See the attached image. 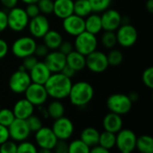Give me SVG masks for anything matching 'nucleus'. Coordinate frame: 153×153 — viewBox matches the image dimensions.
I'll return each instance as SVG.
<instances>
[{"mask_svg":"<svg viewBox=\"0 0 153 153\" xmlns=\"http://www.w3.org/2000/svg\"><path fill=\"white\" fill-rule=\"evenodd\" d=\"M39 152L41 153H50L52 151L48 150V149H39Z\"/></svg>","mask_w":153,"mask_h":153,"instance_id":"nucleus-55","label":"nucleus"},{"mask_svg":"<svg viewBox=\"0 0 153 153\" xmlns=\"http://www.w3.org/2000/svg\"><path fill=\"white\" fill-rule=\"evenodd\" d=\"M109 66L107 55L101 51L94 50L86 56V67L92 73L101 74Z\"/></svg>","mask_w":153,"mask_h":153,"instance_id":"nucleus-10","label":"nucleus"},{"mask_svg":"<svg viewBox=\"0 0 153 153\" xmlns=\"http://www.w3.org/2000/svg\"><path fill=\"white\" fill-rule=\"evenodd\" d=\"M36 45L37 42L34 38L23 36L14 40L11 47V51L14 56L22 59L26 56L34 55Z\"/></svg>","mask_w":153,"mask_h":153,"instance_id":"nucleus-5","label":"nucleus"},{"mask_svg":"<svg viewBox=\"0 0 153 153\" xmlns=\"http://www.w3.org/2000/svg\"><path fill=\"white\" fill-rule=\"evenodd\" d=\"M66 65L72 67L75 72L82 71L86 67V56L74 49L71 53L66 55Z\"/></svg>","mask_w":153,"mask_h":153,"instance_id":"nucleus-23","label":"nucleus"},{"mask_svg":"<svg viewBox=\"0 0 153 153\" xmlns=\"http://www.w3.org/2000/svg\"><path fill=\"white\" fill-rule=\"evenodd\" d=\"M97 47L98 39L96 38V35L84 30L83 32L75 36L74 48L83 56H88L90 53L96 50Z\"/></svg>","mask_w":153,"mask_h":153,"instance_id":"nucleus-6","label":"nucleus"},{"mask_svg":"<svg viewBox=\"0 0 153 153\" xmlns=\"http://www.w3.org/2000/svg\"><path fill=\"white\" fill-rule=\"evenodd\" d=\"M26 120V123H27V125H28V127H29V129H30V133L31 132H33V133H35V132H37L39 129H40L43 126H42V122H41V120L37 117V116H35V115H31V116H30L27 119H25Z\"/></svg>","mask_w":153,"mask_h":153,"instance_id":"nucleus-36","label":"nucleus"},{"mask_svg":"<svg viewBox=\"0 0 153 153\" xmlns=\"http://www.w3.org/2000/svg\"><path fill=\"white\" fill-rule=\"evenodd\" d=\"M90 147L84 143L81 139L74 140L68 144V152L69 153H89Z\"/></svg>","mask_w":153,"mask_h":153,"instance_id":"nucleus-31","label":"nucleus"},{"mask_svg":"<svg viewBox=\"0 0 153 153\" xmlns=\"http://www.w3.org/2000/svg\"><path fill=\"white\" fill-rule=\"evenodd\" d=\"M21 1L23 2L26 4H37L39 2V0H21Z\"/></svg>","mask_w":153,"mask_h":153,"instance_id":"nucleus-54","label":"nucleus"},{"mask_svg":"<svg viewBox=\"0 0 153 153\" xmlns=\"http://www.w3.org/2000/svg\"><path fill=\"white\" fill-rule=\"evenodd\" d=\"M94 97L92 85L85 81H80L72 84L68 98L72 105L75 107H84L88 105Z\"/></svg>","mask_w":153,"mask_h":153,"instance_id":"nucleus-2","label":"nucleus"},{"mask_svg":"<svg viewBox=\"0 0 153 153\" xmlns=\"http://www.w3.org/2000/svg\"><path fill=\"white\" fill-rule=\"evenodd\" d=\"M7 128L10 139L16 143L25 141L30 134V131L24 119L15 118Z\"/></svg>","mask_w":153,"mask_h":153,"instance_id":"nucleus-14","label":"nucleus"},{"mask_svg":"<svg viewBox=\"0 0 153 153\" xmlns=\"http://www.w3.org/2000/svg\"><path fill=\"white\" fill-rule=\"evenodd\" d=\"M12 110L14 114L15 118L25 120L34 113V106L24 98L17 100L13 105Z\"/></svg>","mask_w":153,"mask_h":153,"instance_id":"nucleus-20","label":"nucleus"},{"mask_svg":"<svg viewBox=\"0 0 153 153\" xmlns=\"http://www.w3.org/2000/svg\"><path fill=\"white\" fill-rule=\"evenodd\" d=\"M98 144L105 148L106 150L110 151L116 146V134L104 131L103 133L100 134Z\"/></svg>","mask_w":153,"mask_h":153,"instance_id":"nucleus-30","label":"nucleus"},{"mask_svg":"<svg viewBox=\"0 0 153 153\" xmlns=\"http://www.w3.org/2000/svg\"><path fill=\"white\" fill-rule=\"evenodd\" d=\"M14 119L15 117L12 109L6 108H0V125L8 127Z\"/></svg>","mask_w":153,"mask_h":153,"instance_id":"nucleus-34","label":"nucleus"},{"mask_svg":"<svg viewBox=\"0 0 153 153\" xmlns=\"http://www.w3.org/2000/svg\"><path fill=\"white\" fill-rule=\"evenodd\" d=\"M8 28V22H7V13L0 10V33L4 31Z\"/></svg>","mask_w":153,"mask_h":153,"instance_id":"nucleus-46","label":"nucleus"},{"mask_svg":"<svg viewBox=\"0 0 153 153\" xmlns=\"http://www.w3.org/2000/svg\"><path fill=\"white\" fill-rule=\"evenodd\" d=\"M63 29L67 34L75 37L85 30L84 18L73 13L63 19Z\"/></svg>","mask_w":153,"mask_h":153,"instance_id":"nucleus-16","label":"nucleus"},{"mask_svg":"<svg viewBox=\"0 0 153 153\" xmlns=\"http://www.w3.org/2000/svg\"><path fill=\"white\" fill-rule=\"evenodd\" d=\"M102 30L116 31L122 24V16L119 12L114 9H107L100 15Z\"/></svg>","mask_w":153,"mask_h":153,"instance_id":"nucleus-17","label":"nucleus"},{"mask_svg":"<svg viewBox=\"0 0 153 153\" xmlns=\"http://www.w3.org/2000/svg\"><path fill=\"white\" fill-rule=\"evenodd\" d=\"M57 138L53 130L49 127L42 126L37 132H35V141L39 149L54 150V147L57 142Z\"/></svg>","mask_w":153,"mask_h":153,"instance_id":"nucleus-15","label":"nucleus"},{"mask_svg":"<svg viewBox=\"0 0 153 153\" xmlns=\"http://www.w3.org/2000/svg\"><path fill=\"white\" fill-rule=\"evenodd\" d=\"M30 18L27 15L25 10L22 7L15 6L10 9L7 13V22L8 28L15 32L22 31L28 27Z\"/></svg>","mask_w":153,"mask_h":153,"instance_id":"nucleus-7","label":"nucleus"},{"mask_svg":"<svg viewBox=\"0 0 153 153\" xmlns=\"http://www.w3.org/2000/svg\"><path fill=\"white\" fill-rule=\"evenodd\" d=\"M128 97L130 98V100H132L133 103H134V102H136V101L139 100V94H138L137 92H135V91H133V92L129 93Z\"/></svg>","mask_w":153,"mask_h":153,"instance_id":"nucleus-52","label":"nucleus"},{"mask_svg":"<svg viewBox=\"0 0 153 153\" xmlns=\"http://www.w3.org/2000/svg\"><path fill=\"white\" fill-rule=\"evenodd\" d=\"M140 152L142 153H152L153 152V139L151 135H141L137 137L136 140V146Z\"/></svg>","mask_w":153,"mask_h":153,"instance_id":"nucleus-29","label":"nucleus"},{"mask_svg":"<svg viewBox=\"0 0 153 153\" xmlns=\"http://www.w3.org/2000/svg\"><path fill=\"white\" fill-rule=\"evenodd\" d=\"M101 43L106 48H113L117 44V35L115 31L105 30V32L101 36Z\"/></svg>","mask_w":153,"mask_h":153,"instance_id":"nucleus-32","label":"nucleus"},{"mask_svg":"<svg viewBox=\"0 0 153 153\" xmlns=\"http://www.w3.org/2000/svg\"><path fill=\"white\" fill-rule=\"evenodd\" d=\"M93 13H102L108 9L112 0H89Z\"/></svg>","mask_w":153,"mask_h":153,"instance_id":"nucleus-35","label":"nucleus"},{"mask_svg":"<svg viewBox=\"0 0 153 153\" xmlns=\"http://www.w3.org/2000/svg\"><path fill=\"white\" fill-rule=\"evenodd\" d=\"M107 107L110 112L123 116L131 111L133 102L126 94L114 93L108 98Z\"/></svg>","mask_w":153,"mask_h":153,"instance_id":"nucleus-3","label":"nucleus"},{"mask_svg":"<svg viewBox=\"0 0 153 153\" xmlns=\"http://www.w3.org/2000/svg\"><path fill=\"white\" fill-rule=\"evenodd\" d=\"M0 153H17L16 142L8 139L0 144Z\"/></svg>","mask_w":153,"mask_h":153,"instance_id":"nucleus-39","label":"nucleus"},{"mask_svg":"<svg viewBox=\"0 0 153 153\" xmlns=\"http://www.w3.org/2000/svg\"><path fill=\"white\" fill-rule=\"evenodd\" d=\"M71 78L64 75L62 73H54L44 84L48 97L54 100H64L68 97L72 87Z\"/></svg>","mask_w":153,"mask_h":153,"instance_id":"nucleus-1","label":"nucleus"},{"mask_svg":"<svg viewBox=\"0 0 153 153\" xmlns=\"http://www.w3.org/2000/svg\"><path fill=\"white\" fill-rule=\"evenodd\" d=\"M53 151H55L56 153H67L68 143L65 140H57Z\"/></svg>","mask_w":153,"mask_h":153,"instance_id":"nucleus-45","label":"nucleus"},{"mask_svg":"<svg viewBox=\"0 0 153 153\" xmlns=\"http://www.w3.org/2000/svg\"><path fill=\"white\" fill-rule=\"evenodd\" d=\"M46 111L48 116L55 120L64 116L65 107L59 100H55L48 104Z\"/></svg>","mask_w":153,"mask_h":153,"instance_id":"nucleus-27","label":"nucleus"},{"mask_svg":"<svg viewBox=\"0 0 153 153\" xmlns=\"http://www.w3.org/2000/svg\"><path fill=\"white\" fill-rule=\"evenodd\" d=\"M53 13L59 19H65L74 13V0H55Z\"/></svg>","mask_w":153,"mask_h":153,"instance_id":"nucleus-22","label":"nucleus"},{"mask_svg":"<svg viewBox=\"0 0 153 153\" xmlns=\"http://www.w3.org/2000/svg\"><path fill=\"white\" fill-rule=\"evenodd\" d=\"M107 58H108V65H109L117 66V65H119L123 62V60H124V55L118 49H112L107 55Z\"/></svg>","mask_w":153,"mask_h":153,"instance_id":"nucleus-33","label":"nucleus"},{"mask_svg":"<svg viewBox=\"0 0 153 153\" xmlns=\"http://www.w3.org/2000/svg\"><path fill=\"white\" fill-rule=\"evenodd\" d=\"M92 13V9L89 0H75L74 1V13L82 18L87 17Z\"/></svg>","mask_w":153,"mask_h":153,"instance_id":"nucleus-28","label":"nucleus"},{"mask_svg":"<svg viewBox=\"0 0 153 153\" xmlns=\"http://www.w3.org/2000/svg\"><path fill=\"white\" fill-rule=\"evenodd\" d=\"M31 83L30 74L22 65L20 68L13 73L8 81L9 89L16 94L24 93L28 86Z\"/></svg>","mask_w":153,"mask_h":153,"instance_id":"nucleus-4","label":"nucleus"},{"mask_svg":"<svg viewBox=\"0 0 153 153\" xmlns=\"http://www.w3.org/2000/svg\"><path fill=\"white\" fill-rule=\"evenodd\" d=\"M43 43L49 48V50H56L63 41V37L56 30H49L43 36Z\"/></svg>","mask_w":153,"mask_h":153,"instance_id":"nucleus-25","label":"nucleus"},{"mask_svg":"<svg viewBox=\"0 0 153 153\" xmlns=\"http://www.w3.org/2000/svg\"><path fill=\"white\" fill-rule=\"evenodd\" d=\"M8 51H9V46L7 42L4 39H0V59L5 57V56L8 54Z\"/></svg>","mask_w":153,"mask_h":153,"instance_id":"nucleus-47","label":"nucleus"},{"mask_svg":"<svg viewBox=\"0 0 153 153\" xmlns=\"http://www.w3.org/2000/svg\"><path fill=\"white\" fill-rule=\"evenodd\" d=\"M117 41L123 48L133 47L138 39V31L134 26L130 23L121 24L116 32Z\"/></svg>","mask_w":153,"mask_h":153,"instance_id":"nucleus-9","label":"nucleus"},{"mask_svg":"<svg viewBox=\"0 0 153 153\" xmlns=\"http://www.w3.org/2000/svg\"><path fill=\"white\" fill-rule=\"evenodd\" d=\"M8 139H10L8 128L6 126L0 125V144L5 141H7Z\"/></svg>","mask_w":153,"mask_h":153,"instance_id":"nucleus-48","label":"nucleus"},{"mask_svg":"<svg viewBox=\"0 0 153 153\" xmlns=\"http://www.w3.org/2000/svg\"><path fill=\"white\" fill-rule=\"evenodd\" d=\"M49 52V48L44 44H37L35 50H34V55L38 57H45L48 53Z\"/></svg>","mask_w":153,"mask_h":153,"instance_id":"nucleus-43","label":"nucleus"},{"mask_svg":"<svg viewBox=\"0 0 153 153\" xmlns=\"http://www.w3.org/2000/svg\"><path fill=\"white\" fill-rule=\"evenodd\" d=\"M24 94L25 99L28 100L34 107L42 106L48 98L45 86L32 82L24 91Z\"/></svg>","mask_w":153,"mask_h":153,"instance_id":"nucleus-11","label":"nucleus"},{"mask_svg":"<svg viewBox=\"0 0 153 153\" xmlns=\"http://www.w3.org/2000/svg\"><path fill=\"white\" fill-rule=\"evenodd\" d=\"M74 45L70 42V41H62L60 46L58 47L57 50L59 52H61L62 54H64L65 56L68 55L69 53H71L74 50Z\"/></svg>","mask_w":153,"mask_h":153,"instance_id":"nucleus-44","label":"nucleus"},{"mask_svg":"<svg viewBox=\"0 0 153 153\" xmlns=\"http://www.w3.org/2000/svg\"><path fill=\"white\" fill-rule=\"evenodd\" d=\"M100 134V133L94 127H86L82 131L80 139L91 148L99 143Z\"/></svg>","mask_w":153,"mask_h":153,"instance_id":"nucleus-26","label":"nucleus"},{"mask_svg":"<svg viewBox=\"0 0 153 153\" xmlns=\"http://www.w3.org/2000/svg\"><path fill=\"white\" fill-rule=\"evenodd\" d=\"M108 152L109 151L106 150L105 148L101 147L99 144H97V145H95V146H93V147H91L90 149V152L91 153H108Z\"/></svg>","mask_w":153,"mask_h":153,"instance_id":"nucleus-51","label":"nucleus"},{"mask_svg":"<svg viewBox=\"0 0 153 153\" xmlns=\"http://www.w3.org/2000/svg\"><path fill=\"white\" fill-rule=\"evenodd\" d=\"M137 136L130 129H121L116 134V147L122 153H131L135 150Z\"/></svg>","mask_w":153,"mask_h":153,"instance_id":"nucleus-8","label":"nucleus"},{"mask_svg":"<svg viewBox=\"0 0 153 153\" xmlns=\"http://www.w3.org/2000/svg\"><path fill=\"white\" fill-rule=\"evenodd\" d=\"M0 108H1V106H0Z\"/></svg>","mask_w":153,"mask_h":153,"instance_id":"nucleus-56","label":"nucleus"},{"mask_svg":"<svg viewBox=\"0 0 153 153\" xmlns=\"http://www.w3.org/2000/svg\"><path fill=\"white\" fill-rule=\"evenodd\" d=\"M30 77L32 82L39 83V84H45L48 79L50 77L52 73L43 62L38 61V63L29 71Z\"/></svg>","mask_w":153,"mask_h":153,"instance_id":"nucleus-19","label":"nucleus"},{"mask_svg":"<svg viewBox=\"0 0 153 153\" xmlns=\"http://www.w3.org/2000/svg\"><path fill=\"white\" fill-rule=\"evenodd\" d=\"M29 31L32 38L42 39L43 36L50 30V23L45 14H39L30 18L28 23Z\"/></svg>","mask_w":153,"mask_h":153,"instance_id":"nucleus-12","label":"nucleus"},{"mask_svg":"<svg viewBox=\"0 0 153 153\" xmlns=\"http://www.w3.org/2000/svg\"><path fill=\"white\" fill-rule=\"evenodd\" d=\"M38 152L37 147L28 142V141H22L20 142V143L17 145V152L18 153H36Z\"/></svg>","mask_w":153,"mask_h":153,"instance_id":"nucleus-38","label":"nucleus"},{"mask_svg":"<svg viewBox=\"0 0 153 153\" xmlns=\"http://www.w3.org/2000/svg\"><path fill=\"white\" fill-rule=\"evenodd\" d=\"M38 59H37V56L35 55H31V56H26L24 58H22V66L26 70V71H30L37 63H38Z\"/></svg>","mask_w":153,"mask_h":153,"instance_id":"nucleus-41","label":"nucleus"},{"mask_svg":"<svg viewBox=\"0 0 153 153\" xmlns=\"http://www.w3.org/2000/svg\"><path fill=\"white\" fill-rule=\"evenodd\" d=\"M44 63L52 74L60 73L66 65V56L59 52L57 49L52 50L51 52L49 51L45 56Z\"/></svg>","mask_w":153,"mask_h":153,"instance_id":"nucleus-18","label":"nucleus"},{"mask_svg":"<svg viewBox=\"0 0 153 153\" xmlns=\"http://www.w3.org/2000/svg\"><path fill=\"white\" fill-rule=\"evenodd\" d=\"M51 129L58 140L67 141L72 137L74 132V126L71 119L63 116L57 119H55Z\"/></svg>","mask_w":153,"mask_h":153,"instance_id":"nucleus-13","label":"nucleus"},{"mask_svg":"<svg viewBox=\"0 0 153 153\" xmlns=\"http://www.w3.org/2000/svg\"><path fill=\"white\" fill-rule=\"evenodd\" d=\"M19 0H0V3L7 9H12L15 6H17Z\"/></svg>","mask_w":153,"mask_h":153,"instance_id":"nucleus-50","label":"nucleus"},{"mask_svg":"<svg viewBox=\"0 0 153 153\" xmlns=\"http://www.w3.org/2000/svg\"><path fill=\"white\" fill-rule=\"evenodd\" d=\"M85 22V30L97 35L102 30V23H101V18L100 15L97 13H91L87 17L84 18Z\"/></svg>","mask_w":153,"mask_h":153,"instance_id":"nucleus-24","label":"nucleus"},{"mask_svg":"<svg viewBox=\"0 0 153 153\" xmlns=\"http://www.w3.org/2000/svg\"><path fill=\"white\" fill-rule=\"evenodd\" d=\"M142 80L143 84L148 87L149 89H152L153 88V67L150 66L148 68H146L143 73V76H142Z\"/></svg>","mask_w":153,"mask_h":153,"instance_id":"nucleus-40","label":"nucleus"},{"mask_svg":"<svg viewBox=\"0 0 153 153\" xmlns=\"http://www.w3.org/2000/svg\"><path fill=\"white\" fill-rule=\"evenodd\" d=\"M39 12L42 14H50L53 13L54 1L53 0H39L37 3Z\"/></svg>","mask_w":153,"mask_h":153,"instance_id":"nucleus-37","label":"nucleus"},{"mask_svg":"<svg viewBox=\"0 0 153 153\" xmlns=\"http://www.w3.org/2000/svg\"><path fill=\"white\" fill-rule=\"evenodd\" d=\"M27 15L29 16V18H33L37 15H39L40 13L39 12V6L37 4H27L26 8L24 9Z\"/></svg>","mask_w":153,"mask_h":153,"instance_id":"nucleus-42","label":"nucleus"},{"mask_svg":"<svg viewBox=\"0 0 153 153\" xmlns=\"http://www.w3.org/2000/svg\"><path fill=\"white\" fill-rule=\"evenodd\" d=\"M102 125L104 131L117 134L123 127V119L120 115L109 112L104 117Z\"/></svg>","mask_w":153,"mask_h":153,"instance_id":"nucleus-21","label":"nucleus"},{"mask_svg":"<svg viewBox=\"0 0 153 153\" xmlns=\"http://www.w3.org/2000/svg\"><path fill=\"white\" fill-rule=\"evenodd\" d=\"M60 73H62L64 75H65V76H67V77H69V78L72 79V78L75 75V73H76V72H75L72 67H70L69 65H65Z\"/></svg>","mask_w":153,"mask_h":153,"instance_id":"nucleus-49","label":"nucleus"},{"mask_svg":"<svg viewBox=\"0 0 153 153\" xmlns=\"http://www.w3.org/2000/svg\"><path fill=\"white\" fill-rule=\"evenodd\" d=\"M146 9L149 13H153V0H147L146 2Z\"/></svg>","mask_w":153,"mask_h":153,"instance_id":"nucleus-53","label":"nucleus"}]
</instances>
